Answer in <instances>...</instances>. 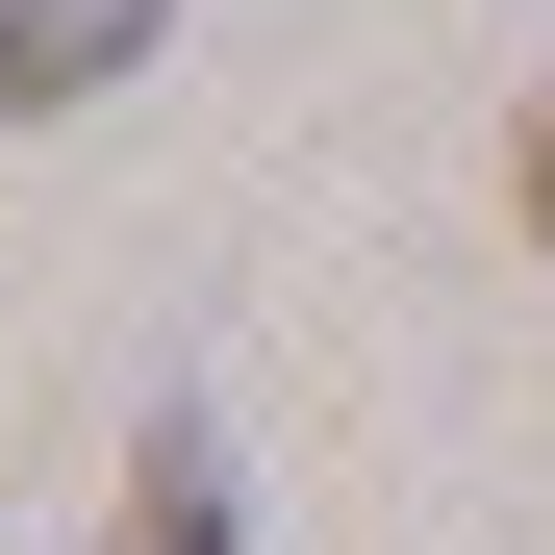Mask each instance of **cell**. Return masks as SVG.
<instances>
[{"instance_id":"1","label":"cell","mask_w":555,"mask_h":555,"mask_svg":"<svg viewBox=\"0 0 555 555\" xmlns=\"http://www.w3.org/2000/svg\"><path fill=\"white\" fill-rule=\"evenodd\" d=\"M76 555H253V505H228V429H203V404H152V429H127V480H102V530H76Z\"/></svg>"},{"instance_id":"2","label":"cell","mask_w":555,"mask_h":555,"mask_svg":"<svg viewBox=\"0 0 555 555\" xmlns=\"http://www.w3.org/2000/svg\"><path fill=\"white\" fill-rule=\"evenodd\" d=\"M177 0H0V127H76L102 76H152Z\"/></svg>"},{"instance_id":"3","label":"cell","mask_w":555,"mask_h":555,"mask_svg":"<svg viewBox=\"0 0 555 555\" xmlns=\"http://www.w3.org/2000/svg\"><path fill=\"white\" fill-rule=\"evenodd\" d=\"M505 228H530V253H555V102H530V127H505Z\"/></svg>"}]
</instances>
